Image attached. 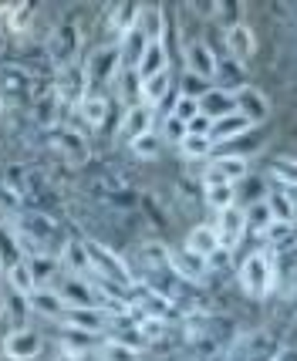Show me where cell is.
Here are the masks:
<instances>
[{"label": "cell", "mask_w": 297, "mask_h": 361, "mask_svg": "<svg viewBox=\"0 0 297 361\" xmlns=\"http://www.w3.org/2000/svg\"><path fill=\"white\" fill-rule=\"evenodd\" d=\"M183 338H186L189 355L196 361H223V355H226V348H230V341H234L236 334H234V321L230 317L206 311V314L186 317Z\"/></svg>", "instance_id": "1"}, {"label": "cell", "mask_w": 297, "mask_h": 361, "mask_svg": "<svg viewBox=\"0 0 297 361\" xmlns=\"http://www.w3.org/2000/svg\"><path fill=\"white\" fill-rule=\"evenodd\" d=\"M85 192L92 203H98L109 213H132L139 206V196L128 183V176L115 166H92V173L85 176Z\"/></svg>", "instance_id": "2"}, {"label": "cell", "mask_w": 297, "mask_h": 361, "mask_svg": "<svg viewBox=\"0 0 297 361\" xmlns=\"http://www.w3.org/2000/svg\"><path fill=\"white\" fill-rule=\"evenodd\" d=\"M281 348L284 341L274 328H253L247 334H236L223 361H277Z\"/></svg>", "instance_id": "3"}, {"label": "cell", "mask_w": 297, "mask_h": 361, "mask_svg": "<svg viewBox=\"0 0 297 361\" xmlns=\"http://www.w3.org/2000/svg\"><path fill=\"white\" fill-rule=\"evenodd\" d=\"M81 243H85V253H88V260H92L95 277L111 281V283H122V287H135V283H139V274L128 267L126 260L111 250V247H105L102 240H81Z\"/></svg>", "instance_id": "4"}, {"label": "cell", "mask_w": 297, "mask_h": 361, "mask_svg": "<svg viewBox=\"0 0 297 361\" xmlns=\"http://www.w3.org/2000/svg\"><path fill=\"white\" fill-rule=\"evenodd\" d=\"M51 135V149L61 156V162L68 169H85L92 166V142L81 128H71V126H58L47 132Z\"/></svg>", "instance_id": "5"}, {"label": "cell", "mask_w": 297, "mask_h": 361, "mask_svg": "<svg viewBox=\"0 0 297 361\" xmlns=\"http://www.w3.org/2000/svg\"><path fill=\"white\" fill-rule=\"evenodd\" d=\"M240 287L253 300H264L274 290V257H270V250H257L240 264Z\"/></svg>", "instance_id": "6"}, {"label": "cell", "mask_w": 297, "mask_h": 361, "mask_svg": "<svg viewBox=\"0 0 297 361\" xmlns=\"http://www.w3.org/2000/svg\"><path fill=\"white\" fill-rule=\"evenodd\" d=\"M85 71H88V88L98 92L102 85L115 81L126 68H122V44L119 41H109V44L95 47L92 54L85 58Z\"/></svg>", "instance_id": "7"}, {"label": "cell", "mask_w": 297, "mask_h": 361, "mask_svg": "<svg viewBox=\"0 0 297 361\" xmlns=\"http://www.w3.org/2000/svg\"><path fill=\"white\" fill-rule=\"evenodd\" d=\"M54 94H58V105H61V118L64 111H75L85 102V94L92 92L88 88V71H85V61H75L61 68V71H54Z\"/></svg>", "instance_id": "8"}, {"label": "cell", "mask_w": 297, "mask_h": 361, "mask_svg": "<svg viewBox=\"0 0 297 361\" xmlns=\"http://www.w3.org/2000/svg\"><path fill=\"white\" fill-rule=\"evenodd\" d=\"M81 31L78 24H71V20H61L54 31L47 34V58L54 64V71H61L68 64L81 61Z\"/></svg>", "instance_id": "9"}, {"label": "cell", "mask_w": 297, "mask_h": 361, "mask_svg": "<svg viewBox=\"0 0 297 361\" xmlns=\"http://www.w3.org/2000/svg\"><path fill=\"white\" fill-rule=\"evenodd\" d=\"M11 220H14L28 236H34L44 250L54 253V247H64L61 226H58V220H54L51 213H41V209H24V213H17V216H11Z\"/></svg>", "instance_id": "10"}, {"label": "cell", "mask_w": 297, "mask_h": 361, "mask_svg": "<svg viewBox=\"0 0 297 361\" xmlns=\"http://www.w3.org/2000/svg\"><path fill=\"white\" fill-rule=\"evenodd\" d=\"M250 166L240 156H210L203 166V186H236L240 179H247Z\"/></svg>", "instance_id": "11"}, {"label": "cell", "mask_w": 297, "mask_h": 361, "mask_svg": "<svg viewBox=\"0 0 297 361\" xmlns=\"http://www.w3.org/2000/svg\"><path fill=\"white\" fill-rule=\"evenodd\" d=\"M213 230H217L219 250L234 253L236 247H240L243 233H247V209H240V206H230V209L217 213V223H213Z\"/></svg>", "instance_id": "12"}, {"label": "cell", "mask_w": 297, "mask_h": 361, "mask_svg": "<svg viewBox=\"0 0 297 361\" xmlns=\"http://www.w3.org/2000/svg\"><path fill=\"white\" fill-rule=\"evenodd\" d=\"M4 358L7 361H34L44 348V338L34 328H14L7 338H4Z\"/></svg>", "instance_id": "13"}, {"label": "cell", "mask_w": 297, "mask_h": 361, "mask_svg": "<svg viewBox=\"0 0 297 361\" xmlns=\"http://www.w3.org/2000/svg\"><path fill=\"white\" fill-rule=\"evenodd\" d=\"M64 328L71 331H85V334H105V331H111V314L105 311V307H68L61 317Z\"/></svg>", "instance_id": "14"}, {"label": "cell", "mask_w": 297, "mask_h": 361, "mask_svg": "<svg viewBox=\"0 0 297 361\" xmlns=\"http://www.w3.org/2000/svg\"><path fill=\"white\" fill-rule=\"evenodd\" d=\"M169 270L179 277V281H186V283L196 287V283L206 281L210 264H206L203 257H196L189 247H169Z\"/></svg>", "instance_id": "15"}, {"label": "cell", "mask_w": 297, "mask_h": 361, "mask_svg": "<svg viewBox=\"0 0 297 361\" xmlns=\"http://www.w3.org/2000/svg\"><path fill=\"white\" fill-rule=\"evenodd\" d=\"M152 122H156V109L152 105H145V102H135V105H128L122 111V126H119V139H126L128 145L142 135H149L152 132Z\"/></svg>", "instance_id": "16"}, {"label": "cell", "mask_w": 297, "mask_h": 361, "mask_svg": "<svg viewBox=\"0 0 297 361\" xmlns=\"http://www.w3.org/2000/svg\"><path fill=\"white\" fill-rule=\"evenodd\" d=\"M0 94L7 102H28L34 94V78L28 68L20 64H4L0 68Z\"/></svg>", "instance_id": "17"}, {"label": "cell", "mask_w": 297, "mask_h": 361, "mask_svg": "<svg viewBox=\"0 0 297 361\" xmlns=\"http://www.w3.org/2000/svg\"><path fill=\"white\" fill-rule=\"evenodd\" d=\"M183 54H186V68H189V75H193V78H203V81L217 78L219 58L213 54V47L206 44L203 37H200V41H189Z\"/></svg>", "instance_id": "18"}, {"label": "cell", "mask_w": 297, "mask_h": 361, "mask_svg": "<svg viewBox=\"0 0 297 361\" xmlns=\"http://www.w3.org/2000/svg\"><path fill=\"white\" fill-rule=\"evenodd\" d=\"M226 51H230V58H234L240 68H247L253 61V54H257V31H253L250 24H234V27H226Z\"/></svg>", "instance_id": "19"}, {"label": "cell", "mask_w": 297, "mask_h": 361, "mask_svg": "<svg viewBox=\"0 0 297 361\" xmlns=\"http://www.w3.org/2000/svg\"><path fill=\"white\" fill-rule=\"evenodd\" d=\"M139 14H142L139 4H111L109 14H105V27H109L111 41H119V44H122L128 34L139 27Z\"/></svg>", "instance_id": "20"}, {"label": "cell", "mask_w": 297, "mask_h": 361, "mask_svg": "<svg viewBox=\"0 0 297 361\" xmlns=\"http://www.w3.org/2000/svg\"><path fill=\"white\" fill-rule=\"evenodd\" d=\"M234 102H236V111L250 122V126H260L270 118V102H267V94L260 88H253V85H243L240 92H234Z\"/></svg>", "instance_id": "21"}, {"label": "cell", "mask_w": 297, "mask_h": 361, "mask_svg": "<svg viewBox=\"0 0 297 361\" xmlns=\"http://www.w3.org/2000/svg\"><path fill=\"white\" fill-rule=\"evenodd\" d=\"M253 132V126L240 115V111H230V115H223V118H217L213 126H210V135L206 139L213 142V149L217 145H226V142H234V139H240V135H250Z\"/></svg>", "instance_id": "22"}, {"label": "cell", "mask_w": 297, "mask_h": 361, "mask_svg": "<svg viewBox=\"0 0 297 361\" xmlns=\"http://www.w3.org/2000/svg\"><path fill=\"white\" fill-rule=\"evenodd\" d=\"M58 260H61V267L68 270V277H81V281H92L95 277L92 260H88V253H85V243H81V240H64Z\"/></svg>", "instance_id": "23"}, {"label": "cell", "mask_w": 297, "mask_h": 361, "mask_svg": "<svg viewBox=\"0 0 297 361\" xmlns=\"http://www.w3.org/2000/svg\"><path fill=\"white\" fill-rule=\"evenodd\" d=\"M75 111H78V118L85 122V128H95V132H98V128L109 122L111 105H109V98H105L102 92H88L85 94V102H81Z\"/></svg>", "instance_id": "24"}, {"label": "cell", "mask_w": 297, "mask_h": 361, "mask_svg": "<svg viewBox=\"0 0 297 361\" xmlns=\"http://www.w3.org/2000/svg\"><path fill=\"white\" fill-rule=\"evenodd\" d=\"M28 304H31L34 314L41 317H51V321H61L64 311H68V304H64V298L54 290V287H37L31 298H28Z\"/></svg>", "instance_id": "25"}, {"label": "cell", "mask_w": 297, "mask_h": 361, "mask_svg": "<svg viewBox=\"0 0 297 361\" xmlns=\"http://www.w3.org/2000/svg\"><path fill=\"white\" fill-rule=\"evenodd\" d=\"M58 294L64 298L68 307H102L92 281H81V277H68V281L61 283V290H58Z\"/></svg>", "instance_id": "26"}, {"label": "cell", "mask_w": 297, "mask_h": 361, "mask_svg": "<svg viewBox=\"0 0 297 361\" xmlns=\"http://www.w3.org/2000/svg\"><path fill=\"white\" fill-rule=\"evenodd\" d=\"M162 71H169V58H166V41H152V44L145 47V54H142L139 68H135V78L139 81H149L162 75Z\"/></svg>", "instance_id": "27"}, {"label": "cell", "mask_w": 297, "mask_h": 361, "mask_svg": "<svg viewBox=\"0 0 297 361\" xmlns=\"http://www.w3.org/2000/svg\"><path fill=\"white\" fill-rule=\"evenodd\" d=\"M200 111H203L206 118H223V115H230V111H236V102H234V92H223V88H217V85H210L206 88V94L200 98Z\"/></svg>", "instance_id": "28"}, {"label": "cell", "mask_w": 297, "mask_h": 361, "mask_svg": "<svg viewBox=\"0 0 297 361\" xmlns=\"http://www.w3.org/2000/svg\"><path fill=\"white\" fill-rule=\"evenodd\" d=\"M28 267H31L34 287H51L54 274H61V260L58 253H37V257H28Z\"/></svg>", "instance_id": "29"}, {"label": "cell", "mask_w": 297, "mask_h": 361, "mask_svg": "<svg viewBox=\"0 0 297 361\" xmlns=\"http://www.w3.org/2000/svg\"><path fill=\"white\" fill-rule=\"evenodd\" d=\"M183 247H189V250L196 253V257H203V260H210V257H213V253L219 250L217 230H213V226H193Z\"/></svg>", "instance_id": "30"}, {"label": "cell", "mask_w": 297, "mask_h": 361, "mask_svg": "<svg viewBox=\"0 0 297 361\" xmlns=\"http://www.w3.org/2000/svg\"><path fill=\"white\" fill-rule=\"evenodd\" d=\"M139 31L145 34V41H166V11L162 7H142L139 14Z\"/></svg>", "instance_id": "31"}, {"label": "cell", "mask_w": 297, "mask_h": 361, "mask_svg": "<svg viewBox=\"0 0 297 361\" xmlns=\"http://www.w3.org/2000/svg\"><path fill=\"white\" fill-rule=\"evenodd\" d=\"M169 88H172L169 71H162V75H156V78H149V81H139V102L159 109V105H162V98L169 94Z\"/></svg>", "instance_id": "32"}, {"label": "cell", "mask_w": 297, "mask_h": 361, "mask_svg": "<svg viewBox=\"0 0 297 361\" xmlns=\"http://www.w3.org/2000/svg\"><path fill=\"white\" fill-rule=\"evenodd\" d=\"M4 277H7V283H11V290L14 294H20V298H31L34 290V277H31V267H28V260H17V264H11V267L4 270Z\"/></svg>", "instance_id": "33"}, {"label": "cell", "mask_w": 297, "mask_h": 361, "mask_svg": "<svg viewBox=\"0 0 297 361\" xmlns=\"http://www.w3.org/2000/svg\"><path fill=\"white\" fill-rule=\"evenodd\" d=\"M95 351V334H85V331H61V355H78V358H88Z\"/></svg>", "instance_id": "34"}, {"label": "cell", "mask_w": 297, "mask_h": 361, "mask_svg": "<svg viewBox=\"0 0 297 361\" xmlns=\"http://www.w3.org/2000/svg\"><path fill=\"white\" fill-rule=\"evenodd\" d=\"M274 223H277V220H274V213H270L267 200H257L253 206H247V230H253L257 236H264Z\"/></svg>", "instance_id": "35"}, {"label": "cell", "mask_w": 297, "mask_h": 361, "mask_svg": "<svg viewBox=\"0 0 297 361\" xmlns=\"http://www.w3.org/2000/svg\"><path fill=\"white\" fill-rule=\"evenodd\" d=\"M203 203L213 213L230 209V206H236V186H203Z\"/></svg>", "instance_id": "36"}, {"label": "cell", "mask_w": 297, "mask_h": 361, "mask_svg": "<svg viewBox=\"0 0 297 361\" xmlns=\"http://www.w3.org/2000/svg\"><path fill=\"white\" fill-rule=\"evenodd\" d=\"M179 152H183L186 162H203V159L213 156V142L203 139V135H186L179 142Z\"/></svg>", "instance_id": "37"}, {"label": "cell", "mask_w": 297, "mask_h": 361, "mask_svg": "<svg viewBox=\"0 0 297 361\" xmlns=\"http://www.w3.org/2000/svg\"><path fill=\"white\" fill-rule=\"evenodd\" d=\"M17 260H24V253H20V247H17L14 230H11L7 223H0V264H4V270H7L11 264H17Z\"/></svg>", "instance_id": "38"}, {"label": "cell", "mask_w": 297, "mask_h": 361, "mask_svg": "<svg viewBox=\"0 0 297 361\" xmlns=\"http://www.w3.org/2000/svg\"><path fill=\"white\" fill-rule=\"evenodd\" d=\"M270 179L277 183V186H297V159L294 156H281L274 159V166H270Z\"/></svg>", "instance_id": "39"}, {"label": "cell", "mask_w": 297, "mask_h": 361, "mask_svg": "<svg viewBox=\"0 0 297 361\" xmlns=\"http://www.w3.org/2000/svg\"><path fill=\"white\" fill-rule=\"evenodd\" d=\"M98 361H139V348L122 345V341L109 338L105 345L98 348Z\"/></svg>", "instance_id": "40"}, {"label": "cell", "mask_w": 297, "mask_h": 361, "mask_svg": "<svg viewBox=\"0 0 297 361\" xmlns=\"http://www.w3.org/2000/svg\"><path fill=\"white\" fill-rule=\"evenodd\" d=\"M34 14H37V11H34V4H14V7H7V27H11V31L14 34H20V31H28V27H31V20H34Z\"/></svg>", "instance_id": "41"}, {"label": "cell", "mask_w": 297, "mask_h": 361, "mask_svg": "<svg viewBox=\"0 0 297 361\" xmlns=\"http://www.w3.org/2000/svg\"><path fill=\"white\" fill-rule=\"evenodd\" d=\"M267 206H270V213H274V220H281V223H294V209H291V203H287V196H284V189H270L264 196Z\"/></svg>", "instance_id": "42"}, {"label": "cell", "mask_w": 297, "mask_h": 361, "mask_svg": "<svg viewBox=\"0 0 297 361\" xmlns=\"http://www.w3.org/2000/svg\"><path fill=\"white\" fill-rule=\"evenodd\" d=\"M169 115L189 126V122H193V118L200 115V98H189V94H176V102H172Z\"/></svg>", "instance_id": "43"}, {"label": "cell", "mask_w": 297, "mask_h": 361, "mask_svg": "<svg viewBox=\"0 0 297 361\" xmlns=\"http://www.w3.org/2000/svg\"><path fill=\"white\" fill-rule=\"evenodd\" d=\"M128 149H132L139 159H159V156H162V135L149 132V135H142V139L132 142Z\"/></svg>", "instance_id": "44"}, {"label": "cell", "mask_w": 297, "mask_h": 361, "mask_svg": "<svg viewBox=\"0 0 297 361\" xmlns=\"http://www.w3.org/2000/svg\"><path fill=\"white\" fill-rule=\"evenodd\" d=\"M189 135V126L186 122H179V118H172L166 115V122H162V142H172V145H179V142Z\"/></svg>", "instance_id": "45"}, {"label": "cell", "mask_w": 297, "mask_h": 361, "mask_svg": "<svg viewBox=\"0 0 297 361\" xmlns=\"http://www.w3.org/2000/svg\"><path fill=\"white\" fill-rule=\"evenodd\" d=\"M210 126H213V118H206L203 111H200V115H196V118H193V122H189V135H210Z\"/></svg>", "instance_id": "46"}, {"label": "cell", "mask_w": 297, "mask_h": 361, "mask_svg": "<svg viewBox=\"0 0 297 361\" xmlns=\"http://www.w3.org/2000/svg\"><path fill=\"white\" fill-rule=\"evenodd\" d=\"M284 196H287V203H291V209H294V223H297V186H287L284 189Z\"/></svg>", "instance_id": "47"}, {"label": "cell", "mask_w": 297, "mask_h": 361, "mask_svg": "<svg viewBox=\"0 0 297 361\" xmlns=\"http://www.w3.org/2000/svg\"><path fill=\"white\" fill-rule=\"evenodd\" d=\"M277 361H297V348H281Z\"/></svg>", "instance_id": "48"}, {"label": "cell", "mask_w": 297, "mask_h": 361, "mask_svg": "<svg viewBox=\"0 0 297 361\" xmlns=\"http://www.w3.org/2000/svg\"><path fill=\"white\" fill-rule=\"evenodd\" d=\"M7 44H11V37H7V34L0 31V58H4V54H7Z\"/></svg>", "instance_id": "49"}, {"label": "cell", "mask_w": 297, "mask_h": 361, "mask_svg": "<svg viewBox=\"0 0 297 361\" xmlns=\"http://www.w3.org/2000/svg\"><path fill=\"white\" fill-rule=\"evenodd\" d=\"M54 361H88V358H78V355H61V351H58V358Z\"/></svg>", "instance_id": "50"}, {"label": "cell", "mask_w": 297, "mask_h": 361, "mask_svg": "<svg viewBox=\"0 0 297 361\" xmlns=\"http://www.w3.org/2000/svg\"><path fill=\"white\" fill-rule=\"evenodd\" d=\"M7 111H11V102H7V98H4V94H0V118H4V115H7Z\"/></svg>", "instance_id": "51"}, {"label": "cell", "mask_w": 297, "mask_h": 361, "mask_svg": "<svg viewBox=\"0 0 297 361\" xmlns=\"http://www.w3.org/2000/svg\"><path fill=\"white\" fill-rule=\"evenodd\" d=\"M4 311H7V307H4V300H0V317H4Z\"/></svg>", "instance_id": "52"}, {"label": "cell", "mask_w": 297, "mask_h": 361, "mask_svg": "<svg viewBox=\"0 0 297 361\" xmlns=\"http://www.w3.org/2000/svg\"><path fill=\"white\" fill-rule=\"evenodd\" d=\"M0 274H4V264H0Z\"/></svg>", "instance_id": "53"}]
</instances>
